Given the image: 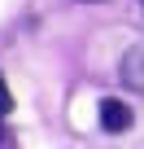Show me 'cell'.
Masks as SVG:
<instances>
[{"label":"cell","instance_id":"6da1fadb","mask_svg":"<svg viewBox=\"0 0 144 149\" xmlns=\"http://www.w3.org/2000/svg\"><path fill=\"white\" fill-rule=\"evenodd\" d=\"M101 127L114 132V136L127 132V127H131V105H122L118 97H105V101H101Z\"/></svg>","mask_w":144,"mask_h":149},{"label":"cell","instance_id":"7a4b0ae2","mask_svg":"<svg viewBox=\"0 0 144 149\" xmlns=\"http://www.w3.org/2000/svg\"><path fill=\"white\" fill-rule=\"evenodd\" d=\"M122 84L144 92V44H140V48H131V53L122 57Z\"/></svg>","mask_w":144,"mask_h":149},{"label":"cell","instance_id":"3957f363","mask_svg":"<svg viewBox=\"0 0 144 149\" xmlns=\"http://www.w3.org/2000/svg\"><path fill=\"white\" fill-rule=\"evenodd\" d=\"M13 110V92H9V84H5V74H0V118H5Z\"/></svg>","mask_w":144,"mask_h":149},{"label":"cell","instance_id":"277c9868","mask_svg":"<svg viewBox=\"0 0 144 149\" xmlns=\"http://www.w3.org/2000/svg\"><path fill=\"white\" fill-rule=\"evenodd\" d=\"M0 145H5V123H0Z\"/></svg>","mask_w":144,"mask_h":149}]
</instances>
